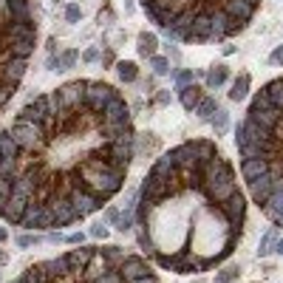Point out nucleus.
<instances>
[{
    "label": "nucleus",
    "instance_id": "1",
    "mask_svg": "<svg viewBox=\"0 0 283 283\" xmlns=\"http://www.w3.org/2000/svg\"><path fill=\"white\" fill-rule=\"evenodd\" d=\"M133 153V116L114 85L45 91L0 133V218L23 230L85 221L125 187Z\"/></svg>",
    "mask_w": 283,
    "mask_h": 283
},
{
    "label": "nucleus",
    "instance_id": "2",
    "mask_svg": "<svg viewBox=\"0 0 283 283\" xmlns=\"http://www.w3.org/2000/svg\"><path fill=\"white\" fill-rule=\"evenodd\" d=\"M136 241L147 261L173 275L221 266L247 230V198L238 173L210 139H187L142 178Z\"/></svg>",
    "mask_w": 283,
    "mask_h": 283
},
{
    "label": "nucleus",
    "instance_id": "3",
    "mask_svg": "<svg viewBox=\"0 0 283 283\" xmlns=\"http://www.w3.org/2000/svg\"><path fill=\"white\" fill-rule=\"evenodd\" d=\"M235 147L252 204L283 230V77L252 97L238 122Z\"/></svg>",
    "mask_w": 283,
    "mask_h": 283
},
{
    "label": "nucleus",
    "instance_id": "4",
    "mask_svg": "<svg viewBox=\"0 0 283 283\" xmlns=\"http://www.w3.org/2000/svg\"><path fill=\"white\" fill-rule=\"evenodd\" d=\"M142 9L178 43H221L252 23L261 0H142Z\"/></svg>",
    "mask_w": 283,
    "mask_h": 283
},
{
    "label": "nucleus",
    "instance_id": "5",
    "mask_svg": "<svg viewBox=\"0 0 283 283\" xmlns=\"http://www.w3.org/2000/svg\"><path fill=\"white\" fill-rule=\"evenodd\" d=\"M11 283H161L142 255L108 244L82 247L31 264Z\"/></svg>",
    "mask_w": 283,
    "mask_h": 283
},
{
    "label": "nucleus",
    "instance_id": "6",
    "mask_svg": "<svg viewBox=\"0 0 283 283\" xmlns=\"http://www.w3.org/2000/svg\"><path fill=\"white\" fill-rule=\"evenodd\" d=\"M37 31L40 23L31 0H0V114L26 77Z\"/></svg>",
    "mask_w": 283,
    "mask_h": 283
},
{
    "label": "nucleus",
    "instance_id": "7",
    "mask_svg": "<svg viewBox=\"0 0 283 283\" xmlns=\"http://www.w3.org/2000/svg\"><path fill=\"white\" fill-rule=\"evenodd\" d=\"M178 99H181V105L187 108V111H195V108L201 105V99H204V94H201V88L198 85H184V88H178Z\"/></svg>",
    "mask_w": 283,
    "mask_h": 283
},
{
    "label": "nucleus",
    "instance_id": "8",
    "mask_svg": "<svg viewBox=\"0 0 283 283\" xmlns=\"http://www.w3.org/2000/svg\"><path fill=\"white\" fill-rule=\"evenodd\" d=\"M156 45H159V37L153 34V31H142L139 45H136V48H139V57H144V60H147V57H156Z\"/></svg>",
    "mask_w": 283,
    "mask_h": 283
},
{
    "label": "nucleus",
    "instance_id": "9",
    "mask_svg": "<svg viewBox=\"0 0 283 283\" xmlns=\"http://www.w3.org/2000/svg\"><path fill=\"white\" fill-rule=\"evenodd\" d=\"M249 85H252V77H249V74H241L238 80L232 82V88H230V99H232V102H241V99H247Z\"/></svg>",
    "mask_w": 283,
    "mask_h": 283
},
{
    "label": "nucleus",
    "instance_id": "10",
    "mask_svg": "<svg viewBox=\"0 0 283 283\" xmlns=\"http://www.w3.org/2000/svg\"><path fill=\"white\" fill-rule=\"evenodd\" d=\"M204 80H207V88H221L224 82L230 80V68L221 62V65H215L212 71H207V77H204Z\"/></svg>",
    "mask_w": 283,
    "mask_h": 283
},
{
    "label": "nucleus",
    "instance_id": "11",
    "mask_svg": "<svg viewBox=\"0 0 283 283\" xmlns=\"http://www.w3.org/2000/svg\"><path fill=\"white\" fill-rule=\"evenodd\" d=\"M218 111H221V108H218V102H215L212 97H204V99H201V105L195 108V114L201 116V119H212V116L218 114Z\"/></svg>",
    "mask_w": 283,
    "mask_h": 283
},
{
    "label": "nucleus",
    "instance_id": "12",
    "mask_svg": "<svg viewBox=\"0 0 283 283\" xmlns=\"http://www.w3.org/2000/svg\"><path fill=\"white\" fill-rule=\"evenodd\" d=\"M275 241H278V227H272V230L266 232L264 238H261V247H258V255L264 258L269 255V252H275Z\"/></svg>",
    "mask_w": 283,
    "mask_h": 283
},
{
    "label": "nucleus",
    "instance_id": "13",
    "mask_svg": "<svg viewBox=\"0 0 283 283\" xmlns=\"http://www.w3.org/2000/svg\"><path fill=\"white\" fill-rule=\"evenodd\" d=\"M212 122V131H215V136H224L227 133V128H230V114L227 111H218V114L210 119Z\"/></svg>",
    "mask_w": 283,
    "mask_h": 283
},
{
    "label": "nucleus",
    "instance_id": "14",
    "mask_svg": "<svg viewBox=\"0 0 283 283\" xmlns=\"http://www.w3.org/2000/svg\"><path fill=\"white\" fill-rule=\"evenodd\" d=\"M116 71H119V80H122V82H133L136 77H139L136 62H119V65H116Z\"/></svg>",
    "mask_w": 283,
    "mask_h": 283
},
{
    "label": "nucleus",
    "instance_id": "15",
    "mask_svg": "<svg viewBox=\"0 0 283 283\" xmlns=\"http://www.w3.org/2000/svg\"><path fill=\"white\" fill-rule=\"evenodd\" d=\"M150 68L156 77H164V74H170V62L164 57H150Z\"/></svg>",
    "mask_w": 283,
    "mask_h": 283
},
{
    "label": "nucleus",
    "instance_id": "16",
    "mask_svg": "<svg viewBox=\"0 0 283 283\" xmlns=\"http://www.w3.org/2000/svg\"><path fill=\"white\" fill-rule=\"evenodd\" d=\"M45 238H40V235H20L17 238V247L20 249H28V247H40Z\"/></svg>",
    "mask_w": 283,
    "mask_h": 283
},
{
    "label": "nucleus",
    "instance_id": "17",
    "mask_svg": "<svg viewBox=\"0 0 283 283\" xmlns=\"http://www.w3.org/2000/svg\"><path fill=\"white\" fill-rule=\"evenodd\" d=\"M65 20H68V23H80L82 20V9L77 3H68V6H65Z\"/></svg>",
    "mask_w": 283,
    "mask_h": 283
},
{
    "label": "nucleus",
    "instance_id": "18",
    "mask_svg": "<svg viewBox=\"0 0 283 283\" xmlns=\"http://www.w3.org/2000/svg\"><path fill=\"white\" fill-rule=\"evenodd\" d=\"M238 272H241L238 266H230V269H224V272L215 278V283H230L232 278H238Z\"/></svg>",
    "mask_w": 283,
    "mask_h": 283
},
{
    "label": "nucleus",
    "instance_id": "19",
    "mask_svg": "<svg viewBox=\"0 0 283 283\" xmlns=\"http://www.w3.org/2000/svg\"><path fill=\"white\" fill-rule=\"evenodd\" d=\"M74 62H77V51H65L60 57V65H62V71H68L71 65H74Z\"/></svg>",
    "mask_w": 283,
    "mask_h": 283
},
{
    "label": "nucleus",
    "instance_id": "20",
    "mask_svg": "<svg viewBox=\"0 0 283 283\" xmlns=\"http://www.w3.org/2000/svg\"><path fill=\"white\" fill-rule=\"evenodd\" d=\"M193 82V71H178L176 74V85L178 88H184V85H190Z\"/></svg>",
    "mask_w": 283,
    "mask_h": 283
},
{
    "label": "nucleus",
    "instance_id": "21",
    "mask_svg": "<svg viewBox=\"0 0 283 283\" xmlns=\"http://www.w3.org/2000/svg\"><path fill=\"white\" fill-rule=\"evenodd\" d=\"M82 60H85V62H97V60H99V48H97V45H91V48H85V54H82Z\"/></svg>",
    "mask_w": 283,
    "mask_h": 283
},
{
    "label": "nucleus",
    "instance_id": "22",
    "mask_svg": "<svg viewBox=\"0 0 283 283\" xmlns=\"http://www.w3.org/2000/svg\"><path fill=\"white\" fill-rule=\"evenodd\" d=\"M269 62H272V65H283V45H278V48H275V51H272V57H269Z\"/></svg>",
    "mask_w": 283,
    "mask_h": 283
},
{
    "label": "nucleus",
    "instance_id": "23",
    "mask_svg": "<svg viewBox=\"0 0 283 283\" xmlns=\"http://www.w3.org/2000/svg\"><path fill=\"white\" fill-rule=\"evenodd\" d=\"M91 235L94 238H108V227L105 224H97V227H91Z\"/></svg>",
    "mask_w": 283,
    "mask_h": 283
},
{
    "label": "nucleus",
    "instance_id": "24",
    "mask_svg": "<svg viewBox=\"0 0 283 283\" xmlns=\"http://www.w3.org/2000/svg\"><path fill=\"white\" fill-rule=\"evenodd\" d=\"M65 241H68V244H82L85 235H82V232H71V235H65Z\"/></svg>",
    "mask_w": 283,
    "mask_h": 283
},
{
    "label": "nucleus",
    "instance_id": "25",
    "mask_svg": "<svg viewBox=\"0 0 283 283\" xmlns=\"http://www.w3.org/2000/svg\"><path fill=\"white\" fill-rule=\"evenodd\" d=\"M48 241H51V244H60V241H65V235H60V232L54 230L51 235H48Z\"/></svg>",
    "mask_w": 283,
    "mask_h": 283
},
{
    "label": "nucleus",
    "instance_id": "26",
    "mask_svg": "<svg viewBox=\"0 0 283 283\" xmlns=\"http://www.w3.org/2000/svg\"><path fill=\"white\" fill-rule=\"evenodd\" d=\"M108 221H119V212L114 207H108Z\"/></svg>",
    "mask_w": 283,
    "mask_h": 283
},
{
    "label": "nucleus",
    "instance_id": "27",
    "mask_svg": "<svg viewBox=\"0 0 283 283\" xmlns=\"http://www.w3.org/2000/svg\"><path fill=\"white\" fill-rule=\"evenodd\" d=\"M275 252H278V255H283V238L275 241Z\"/></svg>",
    "mask_w": 283,
    "mask_h": 283
},
{
    "label": "nucleus",
    "instance_id": "28",
    "mask_svg": "<svg viewBox=\"0 0 283 283\" xmlns=\"http://www.w3.org/2000/svg\"><path fill=\"white\" fill-rule=\"evenodd\" d=\"M6 238H9V232H6V227H0V244H3Z\"/></svg>",
    "mask_w": 283,
    "mask_h": 283
},
{
    "label": "nucleus",
    "instance_id": "29",
    "mask_svg": "<svg viewBox=\"0 0 283 283\" xmlns=\"http://www.w3.org/2000/svg\"><path fill=\"white\" fill-rule=\"evenodd\" d=\"M0 264H6V252H0Z\"/></svg>",
    "mask_w": 283,
    "mask_h": 283
}]
</instances>
